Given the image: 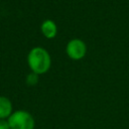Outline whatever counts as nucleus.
Instances as JSON below:
<instances>
[{
	"label": "nucleus",
	"mask_w": 129,
	"mask_h": 129,
	"mask_svg": "<svg viewBox=\"0 0 129 129\" xmlns=\"http://www.w3.org/2000/svg\"><path fill=\"white\" fill-rule=\"evenodd\" d=\"M27 63L31 72L39 76L45 74L50 69L51 58L45 48L35 46L32 47L27 54Z\"/></svg>",
	"instance_id": "1"
},
{
	"label": "nucleus",
	"mask_w": 129,
	"mask_h": 129,
	"mask_svg": "<svg viewBox=\"0 0 129 129\" xmlns=\"http://www.w3.org/2000/svg\"><path fill=\"white\" fill-rule=\"evenodd\" d=\"M7 120L10 129H34L35 127L33 116L25 110L14 111Z\"/></svg>",
	"instance_id": "2"
},
{
	"label": "nucleus",
	"mask_w": 129,
	"mask_h": 129,
	"mask_svg": "<svg viewBox=\"0 0 129 129\" xmlns=\"http://www.w3.org/2000/svg\"><path fill=\"white\" fill-rule=\"evenodd\" d=\"M66 52L70 58L74 60H79L86 55L87 45L82 39L73 38L68 42L66 46Z\"/></svg>",
	"instance_id": "3"
},
{
	"label": "nucleus",
	"mask_w": 129,
	"mask_h": 129,
	"mask_svg": "<svg viewBox=\"0 0 129 129\" xmlns=\"http://www.w3.org/2000/svg\"><path fill=\"white\" fill-rule=\"evenodd\" d=\"M40 30H41V33L44 37H46L48 39H51L57 33V26H56V24L53 20L46 19L41 23Z\"/></svg>",
	"instance_id": "4"
},
{
	"label": "nucleus",
	"mask_w": 129,
	"mask_h": 129,
	"mask_svg": "<svg viewBox=\"0 0 129 129\" xmlns=\"http://www.w3.org/2000/svg\"><path fill=\"white\" fill-rule=\"evenodd\" d=\"M13 112V105L10 99L4 96H0V119L7 120Z\"/></svg>",
	"instance_id": "5"
},
{
	"label": "nucleus",
	"mask_w": 129,
	"mask_h": 129,
	"mask_svg": "<svg viewBox=\"0 0 129 129\" xmlns=\"http://www.w3.org/2000/svg\"><path fill=\"white\" fill-rule=\"evenodd\" d=\"M26 84L28 86H34L38 83V75H36L35 73H30L26 76Z\"/></svg>",
	"instance_id": "6"
},
{
	"label": "nucleus",
	"mask_w": 129,
	"mask_h": 129,
	"mask_svg": "<svg viewBox=\"0 0 129 129\" xmlns=\"http://www.w3.org/2000/svg\"><path fill=\"white\" fill-rule=\"evenodd\" d=\"M0 129H10L8 120L5 119H0Z\"/></svg>",
	"instance_id": "7"
}]
</instances>
